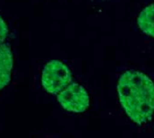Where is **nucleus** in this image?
Masks as SVG:
<instances>
[{
  "label": "nucleus",
  "instance_id": "obj_1",
  "mask_svg": "<svg viewBox=\"0 0 154 138\" xmlns=\"http://www.w3.org/2000/svg\"><path fill=\"white\" fill-rule=\"evenodd\" d=\"M117 92L124 111L134 123L143 124L154 116V82L143 72L127 71L119 78Z\"/></svg>",
  "mask_w": 154,
  "mask_h": 138
},
{
  "label": "nucleus",
  "instance_id": "obj_2",
  "mask_svg": "<svg viewBox=\"0 0 154 138\" xmlns=\"http://www.w3.org/2000/svg\"><path fill=\"white\" fill-rule=\"evenodd\" d=\"M71 72L66 64L59 60H52L43 68L41 83L50 94H59L71 83Z\"/></svg>",
  "mask_w": 154,
  "mask_h": 138
},
{
  "label": "nucleus",
  "instance_id": "obj_3",
  "mask_svg": "<svg viewBox=\"0 0 154 138\" xmlns=\"http://www.w3.org/2000/svg\"><path fill=\"white\" fill-rule=\"evenodd\" d=\"M58 101L64 110L83 113L90 106V97L82 85L71 82L58 94Z\"/></svg>",
  "mask_w": 154,
  "mask_h": 138
},
{
  "label": "nucleus",
  "instance_id": "obj_4",
  "mask_svg": "<svg viewBox=\"0 0 154 138\" xmlns=\"http://www.w3.org/2000/svg\"><path fill=\"white\" fill-rule=\"evenodd\" d=\"M13 54L8 43L0 44V90L5 88L11 80L13 70Z\"/></svg>",
  "mask_w": 154,
  "mask_h": 138
},
{
  "label": "nucleus",
  "instance_id": "obj_5",
  "mask_svg": "<svg viewBox=\"0 0 154 138\" xmlns=\"http://www.w3.org/2000/svg\"><path fill=\"white\" fill-rule=\"evenodd\" d=\"M137 23L143 32L154 37V3L141 10Z\"/></svg>",
  "mask_w": 154,
  "mask_h": 138
},
{
  "label": "nucleus",
  "instance_id": "obj_6",
  "mask_svg": "<svg viewBox=\"0 0 154 138\" xmlns=\"http://www.w3.org/2000/svg\"><path fill=\"white\" fill-rule=\"evenodd\" d=\"M9 34V28L6 22L0 15V44H3Z\"/></svg>",
  "mask_w": 154,
  "mask_h": 138
}]
</instances>
